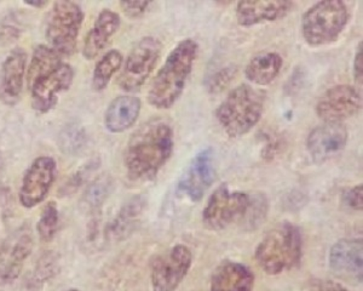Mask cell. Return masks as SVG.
<instances>
[{
    "label": "cell",
    "mask_w": 363,
    "mask_h": 291,
    "mask_svg": "<svg viewBox=\"0 0 363 291\" xmlns=\"http://www.w3.org/2000/svg\"><path fill=\"white\" fill-rule=\"evenodd\" d=\"M174 131L165 121L142 125L128 140L125 168L133 181H149L157 176L174 152Z\"/></svg>",
    "instance_id": "1"
},
{
    "label": "cell",
    "mask_w": 363,
    "mask_h": 291,
    "mask_svg": "<svg viewBox=\"0 0 363 291\" xmlns=\"http://www.w3.org/2000/svg\"><path fill=\"white\" fill-rule=\"evenodd\" d=\"M198 53V43L190 38L174 46L150 85L148 92L150 106L157 109H169L177 102L186 89Z\"/></svg>",
    "instance_id": "2"
},
{
    "label": "cell",
    "mask_w": 363,
    "mask_h": 291,
    "mask_svg": "<svg viewBox=\"0 0 363 291\" xmlns=\"http://www.w3.org/2000/svg\"><path fill=\"white\" fill-rule=\"evenodd\" d=\"M264 104V92L242 84L233 89L219 104L216 118L229 138H242L259 123Z\"/></svg>",
    "instance_id": "3"
},
{
    "label": "cell",
    "mask_w": 363,
    "mask_h": 291,
    "mask_svg": "<svg viewBox=\"0 0 363 291\" xmlns=\"http://www.w3.org/2000/svg\"><path fill=\"white\" fill-rule=\"evenodd\" d=\"M301 255V229L291 222H282L260 241L255 258L267 275H277L298 266Z\"/></svg>",
    "instance_id": "4"
},
{
    "label": "cell",
    "mask_w": 363,
    "mask_h": 291,
    "mask_svg": "<svg viewBox=\"0 0 363 291\" xmlns=\"http://www.w3.org/2000/svg\"><path fill=\"white\" fill-rule=\"evenodd\" d=\"M349 18V9L344 1H320L308 9L301 17V35L310 46L328 45L340 37Z\"/></svg>",
    "instance_id": "5"
},
{
    "label": "cell",
    "mask_w": 363,
    "mask_h": 291,
    "mask_svg": "<svg viewBox=\"0 0 363 291\" xmlns=\"http://www.w3.org/2000/svg\"><path fill=\"white\" fill-rule=\"evenodd\" d=\"M83 21V9L78 3L67 0L55 1L46 25V38L51 48L65 56L74 54Z\"/></svg>",
    "instance_id": "6"
},
{
    "label": "cell",
    "mask_w": 363,
    "mask_h": 291,
    "mask_svg": "<svg viewBox=\"0 0 363 291\" xmlns=\"http://www.w3.org/2000/svg\"><path fill=\"white\" fill-rule=\"evenodd\" d=\"M252 196L230 191L227 185L217 188L207 200L203 212V225L211 231H223L233 224H244L251 207Z\"/></svg>",
    "instance_id": "7"
},
{
    "label": "cell",
    "mask_w": 363,
    "mask_h": 291,
    "mask_svg": "<svg viewBox=\"0 0 363 291\" xmlns=\"http://www.w3.org/2000/svg\"><path fill=\"white\" fill-rule=\"evenodd\" d=\"M161 49L162 44L154 37L142 38L133 46L118 79L119 87L124 92H137L143 87L157 66Z\"/></svg>",
    "instance_id": "8"
},
{
    "label": "cell",
    "mask_w": 363,
    "mask_h": 291,
    "mask_svg": "<svg viewBox=\"0 0 363 291\" xmlns=\"http://www.w3.org/2000/svg\"><path fill=\"white\" fill-rule=\"evenodd\" d=\"M193 263L189 248L178 244L154 261L150 273L153 291H176L184 280Z\"/></svg>",
    "instance_id": "9"
},
{
    "label": "cell",
    "mask_w": 363,
    "mask_h": 291,
    "mask_svg": "<svg viewBox=\"0 0 363 291\" xmlns=\"http://www.w3.org/2000/svg\"><path fill=\"white\" fill-rule=\"evenodd\" d=\"M33 233L28 226H22L11 233L0 246V287L8 285L21 275L25 262L32 254Z\"/></svg>",
    "instance_id": "10"
},
{
    "label": "cell",
    "mask_w": 363,
    "mask_h": 291,
    "mask_svg": "<svg viewBox=\"0 0 363 291\" xmlns=\"http://www.w3.org/2000/svg\"><path fill=\"white\" fill-rule=\"evenodd\" d=\"M216 180L215 153L212 148L199 152L178 181L177 193L193 203L200 202Z\"/></svg>",
    "instance_id": "11"
},
{
    "label": "cell",
    "mask_w": 363,
    "mask_h": 291,
    "mask_svg": "<svg viewBox=\"0 0 363 291\" xmlns=\"http://www.w3.org/2000/svg\"><path fill=\"white\" fill-rule=\"evenodd\" d=\"M57 165L51 157H39L26 170L20 190V203L26 209L42 204L56 179Z\"/></svg>",
    "instance_id": "12"
},
{
    "label": "cell",
    "mask_w": 363,
    "mask_h": 291,
    "mask_svg": "<svg viewBox=\"0 0 363 291\" xmlns=\"http://www.w3.org/2000/svg\"><path fill=\"white\" fill-rule=\"evenodd\" d=\"M362 109V97L356 87L342 84L328 89L318 99L316 114L325 123H342Z\"/></svg>",
    "instance_id": "13"
},
{
    "label": "cell",
    "mask_w": 363,
    "mask_h": 291,
    "mask_svg": "<svg viewBox=\"0 0 363 291\" xmlns=\"http://www.w3.org/2000/svg\"><path fill=\"white\" fill-rule=\"evenodd\" d=\"M73 79L74 71L67 63L37 78L29 85L33 109L39 113L50 112L57 104L58 95L69 89Z\"/></svg>",
    "instance_id": "14"
},
{
    "label": "cell",
    "mask_w": 363,
    "mask_h": 291,
    "mask_svg": "<svg viewBox=\"0 0 363 291\" xmlns=\"http://www.w3.org/2000/svg\"><path fill=\"white\" fill-rule=\"evenodd\" d=\"M349 133L342 123L318 125L306 138V150L313 162L323 164L342 153L347 147Z\"/></svg>",
    "instance_id": "15"
},
{
    "label": "cell",
    "mask_w": 363,
    "mask_h": 291,
    "mask_svg": "<svg viewBox=\"0 0 363 291\" xmlns=\"http://www.w3.org/2000/svg\"><path fill=\"white\" fill-rule=\"evenodd\" d=\"M362 239L347 238L337 241L330 248V270L347 282H362Z\"/></svg>",
    "instance_id": "16"
},
{
    "label": "cell",
    "mask_w": 363,
    "mask_h": 291,
    "mask_svg": "<svg viewBox=\"0 0 363 291\" xmlns=\"http://www.w3.org/2000/svg\"><path fill=\"white\" fill-rule=\"evenodd\" d=\"M294 8L292 1L286 0H252L236 5V21L241 27H253L267 22L279 21L287 16Z\"/></svg>",
    "instance_id": "17"
},
{
    "label": "cell",
    "mask_w": 363,
    "mask_h": 291,
    "mask_svg": "<svg viewBox=\"0 0 363 291\" xmlns=\"http://www.w3.org/2000/svg\"><path fill=\"white\" fill-rule=\"evenodd\" d=\"M27 54L21 48L6 56L0 68V101L13 107L21 97L25 80Z\"/></svg>",
    "instance_id": "18"
},
{
    "label": "cell",
    "mask_w": 363,
    "mask_h": 291,
    "mask_svg": "<svg viewBox=\"0 0 363 291\" xmlns=\"http://www.w3.org/2000/svg\"><path fill=\"white\" fill-rule=\"evenodd\" d=\"M255 275L244 263L224 261L211 277L210 291H252Z\"/></svg>",
    "instance_id": "19"
},
{
    "label": "cell",
    "mask_w": 363,
    "mask_h": 291,
    "mask_svg": "<svg viewBox=\"0 0 363 291\" xmlns=\"http://www.w3.org/2000/svg\"><path fill=\"white\" fill-rule=\"evenodd\" d=\"M120 16L109 9H104L97 16L95 25L85 38L83 55L86 60L97 57L107 46L109 39L118 32Z\"/></svg>",
    "instance_id": "20"
},
{
    "label": "cell",
    "mask_w": 363,
    "mask_h": 291,
    "mask_svg": "<svg viewBox=\"0 0 363 291\" xmlns=\"http://www.w3.org/2000/svg\"><path fill=\"white\" fill-rule=\"evenodd\" d=\"M140 101L135 96H119L108 106L104 126L112 133H124L135 125L140 113Z\"/></svg>",
    "instance_id": "21"
},
{
    "label": "cell",
    "mask_w": 363,
    "mask_h": 291,
    "mask_svg": "<svg viewBox=\"0 0 363 291\" xmlns=\"http://www.w3.org/2000/svg\"><path fill=\"white\" fill-rule=\"evenodd\" d=\"M284 61L277 53H264L252 58L245 68V75L251 83L258 87L272 84L280 75Z\"/></svg>",
    "instance_id": "22"
},
{
    "label": "cell",
    "mask_w": 363,
    "mask_h": 291,
    "mask_svg": "<svg viewBox=\"0 0 363 291\" xmlns=\"http://www.w3.org/2000/svg\"><path fill=\"white\" fill-rule=\"evenodd\" d=\"M145 210V200L140 197H135L128 200L123 208L120 209L116 219L108 226V236L114 241H121L128 237L140 222L142 212Z\"/></svg>",
    "instance_id": "23"
},
{
    "label": "cell",
    "mask_w": 363,
    "mask_h": 291,
    "mask_svg": "<svg viewBox=\"0 0 363 291\" xmlns=\"http://www.w3.org/2000/svg\"><path fill=\"white\" fill-rule=\"evenodd\" d=\"M61 55L55 51L52 48L46 45H39L34 49L32 60L29 63L28 72H27V82L28 87L34 80L56 70L60 65H62Z\"/></svg>",
    "instance_id": "24"
},
{
    "label": "cell",
    "mask_w": 363,
    "mask_h": 291,
    "mask_svg": "<svg viewBox=\"0 0 363 291\" xmlns=\"http://www.w3.org/2000/svg\"><path fill=\"white\" fill-rule=\"evenodd\" d=\"M123 58L120 51L111 50L99 60L92 75V87L96 92H104L108 87L113 75L121 68Z\"/></svg>",
    "instance_id": "25"
},
{
    "label": "cell",
    "mask_w": 363,
    "mask_h": 291,
    "mask_svg": "<svg viewBox=\"0 0 363 291\" xmlns=\"http://www.w3.org/2000/svg\"><path fill=\"white\" fill-rule=\"evenodd\" d=\"M113 182L109 176H101L87 186L84 194V204L87 209L96 210L104 205L112 192Z\"/></svg>",
    "instance_id": "26"
},
{
    "label": "cell",
    "mask_w": 363,
    "mask_h": 291,
    "mask_svg": "<svg viewBox=\"0 0 363 291\" xmlns=\"http://www.w3.org/2000/svg\"><path fill=\"white\" fill-rule=\"evenodd\" d=\"M58 229V208L55 202L46 204L42 216L38 221L37 231L43 241L49 243L54 239Z\"/></svg>",
    "instance_id": "27"
},
{
    "label": "cell",
    "mask_w": 363,
    "mask_h": 291,
    "mask_svg": "<svg viewBox=\"0 0 363 291\" xmlns=\"http://www.w3.org/2000/svg\"><path fill=\"white\" fill-rule=\"evenodd\" d=\"M85 142H86V135L77 124L67 125L58 138V143L63 153L72 154V155L83 150Z\"/></svg>",
    "instance_id": "28"
},
{
    "label": "cell",
    "mask_w": 363,
    "mask_h": 291,
    "mask_svg": "<svg viewBox=\"0 0 363 291\" xmlns=\"http://www.w3.org/2000/svg\"><path fill=\"white\" fill-rule=\"evenodd\" d=\"M58 270L60 267H58L57 255L48 253L40 258V261L38 262L37 267L34 270L33 278H32V285L40 287L42 284L52 278L57 273Z\"/></svg>",
    "instance_id": "29"
},
{
    "label": "cell",
    "mask_w": 363,
    "mask_h": 291,
    "mask_svg": "<svg viewBox=\"0 0 363 291\" xmlns=\"http://www.w3.org/2000/svg\"><path fill=\"white\" fill-rule=\"evenodd\" d=\"M267 212H268L267 198L263 194L252 196L251 207L242 225L247 226V229H256L265 220Z\"/></svg>",
    "instance_id": "30"
},
{
    "label": "cell",
    "mask_w": 363,
    "mask_h": 291,
    "mask_svg": "<svg viewBox=\"0 0 363 291\" xmlns=\"http://www.w3.org/2000/svg\"><path fill=\"white\" fill-rule=\"evenodd\" d=\"M236 75L235 67H224L222 70L216 72L215 75L207 80V90L211 94H219L223 92L225 87L230 85Z\"/></svg>",
    "instance_id": "31"
},
{
    "label": "cell",
    "mask_w": 363,
    "mask_h": 291,
    "mask_svg": "<svg viewBox=\"0 0 363 291\" xmlns=\"http://www.w3.org/2000/svg\"><path fill=\"white\" fill-rule=\"evenodd\" d=\"M15 20L16 18H13V16H9V18H5L3 23H1L0 40L5 43V44L15 42V40H17V38L21 35V28Z\"/></svg>",
    "instance_id": "32"
},
{
    "label": "cell",
    "mask_w": 363,
    "mask_h": 291,
    "mask_svg": "<svg viewBox=\"0 0 363 291\" xmlns=\"http://www.w3.org/2000/svg\"><path fill=\"white\" fill-rule=\"evenodd\" d=\"M362 185H357L347 190L342 194V202L344 204L356 212H362L363 208V193Z\"/></svg>",
    "instance_id": "33"
},
{
    "label": "cell",
    "mask_w": 363,
    "mask_h": 291,
    "mask_svg": "<svg viewBox=\"0 0 363 291\" xmlns=\"http://www.w3.org/2000/svg\"><path fill=\"white\" fill-rule=\"evenodd\" d=\"M149 1H120V8L130 18L142 16L148 10Z\"/></svg>",
    "instance_id": "34"
},
{
    "label": "cell",
    "mask_w": 363,
    "mask_h": 291,
    "mask_svg": "<svg viewBox=\"0 0 363 291\" xmlns=\"http://www.w3.org/2000/svg\"><path fill=\"white\" fill-rule=\"evenodd\" d=\"M354 78L357 85L362 87V43H359L354 60Z\"/></svg>",
    "instance_id": "35"
},
{
    "label": "cell",
    "mask_w": 363,
    "mask_h": 291,
    "mask_svg": "<svg viewBox=\"0 0 363 291\" xmlns=\"http://www.w3.org/2000/svg\"><path fill=\"white\" fill-rule=\"evenodd\" d=\"M308 291H349L347 287H342V284L335 283V282H320L310 287Z\"/></svg>",
    "instance_id": "36"
},
{
    "label": "cell",
    "mask_w": 363,
    "mask_h": 291,
    "mask_svg": "<svg viewBox=\"0 0 363 291\" xmlns=\"http://www.w3.org/2000/svg\"><path fill=\"white\" fill-rule=\"evenodd\" d=\"M27 6H32V8L42 9L45 8L46 5L49 4L48 1H40V0H38V1H26L25 3Z\"/></svg>",
    "instance_id": "37"
},
{
    "label": "cell",
    "mask_w": 363,
    "mask_h": 291,
    "mask_svg": "<svg viewBox=\"0 0 363 291\" xmlns=\"http://www.w3.org/2000/svg\"><path fill=\"white\" fill-rule=\"evenodd\" d=\"M67 291H80L79 289H68Z\"/></svg>",
    "instance_id": "38"
}]
</instances>
